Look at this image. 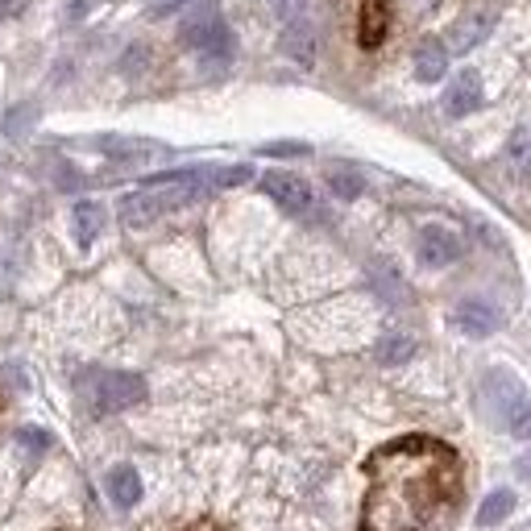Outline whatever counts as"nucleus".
Listing matches in <instances>:
<instances>
[{
  "label": "nucleus",
  "mask_w": 531,
  "mask_h": 531,
  "mask_svg": "<svg viewBox=\"0 0 531 531\" xmlns=\"http://www.w3.org/2000/svg\"><path fill=\"white\" fill-rule=\"evenodd\" d=\"M357 531H432L461 494V457L444 440L403 436L366 461Z\"/></svg>",
  "instance_id": "f257e3e1"
},
{
  "label": "nucleus",
  "mask_w": 531,
  "mask_h": 531,
  "mask_svg": "<svg viewBox=\"0 0 531 531\" xmlns=\"http://www.w3.org/2000/svg\"><path fill=\"white\" fill-rule=\"evenodd\" d=\"M204 191H212V171H175V175H166V179H154L142 191H133V195H125V200H121V225L125 229L150 225L154 216L200 200Z\"/></svg>",
  "instance_id": "f03ea898"
},
{
  "label": "nucleus",
  "mask_w": 531,
  "mask_h": 531,
  "mask_svg": "<svg viewBox=\"0 0 531 531\" xmlns=\"http://www.w3.org/2000/svg\"><path fill=\"white\" fill-rule=\"evenodd\" d=\"M179 38L187 50H200L204 59H229L233 50V34L216 5H195V13L179 25Z\"/></svg>",
  "instance_id": "7ed1b4c3"
},
{
  "label": "nucleus",
  "mask_w": 531,
  "mask_h": 531,
  "mask_svg": "<svg viewBox=\"0 0 531 531\" xmlns=\"http://www.w3.org/2000/svg\"><path fill=\"white\" fill-rule=\"evenodd\" d=\"M88 399H92L96 411H125V407L146 399V382L137 374H125V370H108V374L92 378Z\"/></svg>",
  "instance_id": "20e7f679"
},
{
  "label": "nucleus",
  "mask_w": 531,
  "mask_h": 531,
  "mask_svg": "<svg viewBox=\"0 0 531 531\" xmlns=\"http://www.w3.org/2000/svg\"><path fill=\"white\" fill-rule=\"evenodd\" d=\"M262 191L270 195V200H274L278 208H287V212H295V216L312 212V204H316L312 187H307L299 175H287V171H270V175H262Z\"/></svg>",
  "instance_id": "39448f33"
},
{
  "label": "nucleus",
  "mask_w": 531,
  "mask_h": 531,
  "mask_svg": "<svg viewBox=\"0 0 531 531\" xmlns=\"http://www.w3.org/2000/svg\"><path fill=\"white\" fill-rule=\"evenodd\" d=\"M494 34V13L490 9H473L465 17L453 21V30H449V50H473V46H482L486 38Z\"/></svg>",
  "instance_id": "423d86ee"
},
{
  "label": "nucleus",
  "mask_w": 531,
  "mask_h": 531,
  "mask_svg": "<svg viewBox=\"0 0 531 531\" xmlns=\"http://www.w3.org/2000/svg\"><path fill=\"white\" fill-rule=\"evenodd\" d=\"M457 258H461L457 233L440 229V225H428L424 233H419V262L424 266H453Z\"/></svg>",
  "instance_id": "0eeeda50"
},
{
  "label": "nucleus",
  "mask_w": 531,
  "mask_h": 531,
  "mask_svg": "<svg viewBox=\"0 0 531 531\" xmlns=\"http://www.w3.org/2000/svg\"><path fill=\"white\" fill-rule=\"evenodd\" d=\"M478 104H482V79H478V71H461L449 83V92H444V117H465Z\"/></svg>",
  "instance_id": "6e6552de"
},
{
  "label": "nucleus",
  "mask_w": 531,
  "mask_h": 531,
  "mask_svg": "<svg viewBox=\"0 0 531 531\" xmlns=\"http://www.w3.org/2000/svg\"><path fill=\"white\" fill-rule=\"evenodd\" d=\"M453 320H457L461 332H469V337H490V332L498 328V307L486 303V299H465V303H457Z\"/></svg>",
  "instance_id": "1a4fd4ad"
},
{
  "label": "nucleus",
  "mask_w": 531,
  "mask_h": 531,
  "mask_svg": "<svg viewBox=\"0 0 531 531\" xmlns=\"http://www.w3.org/2000/svg\"><path fill=\"white\" fill-rule=\"evenodd\" d=\"M283 50L291 54L299 67H312V59H316V30H312V25H307L303 17L287 21V30H283Z\"/></svg>",
  "instance_id": "9d476101"
},
{
  "label": "nucleus",
  "mask_w": 531,
  "mask_h": 531,
  "mask_svg": "<svg viewBox=\"0 0 531 531\" xmlns=\"http://www.w3.org/2000/svg\"><path fill=\"white\" fill-rule=\"evenodd\" d=\"M486 395H494L498 411L507 415V419H511L519 407H523V386H519V382L507 374V370H494V374L486 378Z\"/></svg>",
  "instance_id": "9b49d317"
},
{
  "label": "nucleus",
  "mask_w": 531,
  "mask_h": 531,
  "mask_svg": "<svg viewBox=\"0 0 531 531\" xmlns=\"http://www.w3.org/2000/svg\"><path fill=\"white\" fill-rule=\"evenodd\" d=\"M444 71H449V46H440L436 38H428L424 46L415 50V75L424 83H436Z\"/></svg>",
  "instance_id": "f8f14e48"
},
{
  "label": "nucleus",
  "mask_w": 531,
  "mask_h": 531,
  "mask_svg": "<svg viewBox=\"0 0 531 531\" xmlns=\"http://www.w3.org/2000/svg\"><path fill=\"white\" fill-rule=\"evenodd\" d=\"M386 25H390L386 5H382V0H366V5H361V21H357L361 46H378V42L386 38Z\"/></svg>",
  "instance_id": "ddd939ff"
},
{
  "label": "nucleus",
  "mask_w": 531,
  "mask_h": 531,
  "mask_svg": "<svg viewBox=\"0 0 531 531\" xmlns=\"http://www.w3.org/2000/svg\"><path fill=\"white\" fill-rule=\"evenodd\" d=\"M108 494H113V502L121 511H129L137 498H142V478H137L133 465H117L113 473H108Z\"/></svg>",
  "instance_id": "4468645a"
},
{
  "label": "nucleus",
  "mask_w": 531,
  "mask_h": 531,
  "mask_svg": "<svg viewBox=\"0 0 531 531\" xmlns=\"http://www.w3.org/2000/svg\"><path fill=\"white\" fill-rule=\"evenodd\" d=\"M100 225H104V208L96 200H79L75 204V241L79 245H92L96 233H100Z\"/></svg>",
  "instance_id": "2eb2a0df"
},
{
  "label": "nucleus",
  "mask_w": 531,
  "mask_h": 531,
  "mask_svg": "<svg viewBox=\"0 0 531 531\" xmlns=\"http://www.w3.org/2000/svg\"><path fill=\"white\" fill-rule=\"evenodd\" d=\"M507 166L515 179H531V129H515L507 142Z\"/></svg>",
  "instance_id": "dca6fc26"
},
{
  "label": "nucleus",
  "mask_w": 531,
  "mask_h": 531,
  "mask_svg": "<svg viewBox=\"0 0 531 531\" xmlns=\"http://www.w3.org/2000/svg\"><path fill=\"white\" fill-rule=\"evenodd\" d=\"M511 507H515V494H511V490H494V494L482 502L478 523H482V527H494V523H502V519L511 515Z\"/></svg>",
  "instance_id": "f3484780"
},
{
  "label": "nucleus",
  "mask_w": 531,
  "mask_h": 531,
  "mask_svg": "<svg viewBox=\"0 0 531 531\" xmlns=\"http://www.w3.org/2000/svg\"><path fill=\"white\" fill-rule=\"evenodd\" d=\"M411 353H415V345H411V337H403V332H390V337L378 341V361H382V366H399V361H407Z\"/></svg>",
  "instance_id": "a211bd4d"
},
{
  "label": "nucleus",
  "mask_w": 531,
  "mask_h": 531,
  "mask_svg": "<svg viewBox=\"0 0 531 531\" xmlns=\"http://www.w3.org/2000/svg\"><path fill=\"white\" fill-rule=\"evenodd\" d=\"M328 187L337 191L341 200H357V195H361V179L349 175V171H332V175H328Z\"/></svg>",
  "instance_id": "6ab92c4d"
},
{
  "label": "nucleus",
  "mask_w": 531,
  "mask_h": 531,
  "mask_svg": "<svg viewBox=\"0 0 531 531\" xmlns=\"http://www.w3.org/2000/svg\"><path fill=\"white\" fill-rule=\"evenodd\" d=\"M511 432H515L519 440H531V403H523V407L511 415Z\"/></svg>",
  "instance_id": "aec40b11"
},
{
  "label": "nucleus",
  "mask_w": 531,
  "mask_h": 531,
  "mask_svg": "<svg viewBox=\"0 0 531 531\" xmlns=\"http://www.w3.org/2000/svg\"><path fill=\"white\" fill-rule=\"evenodd\" d=\"M274 13L283 17V21H295L303 13V0H274Z\"/></svg>",
  "instance_id": "412c9836"
},
{
  "label": "nucleus",
  "mask_w": 531,
  "mask_h": 531,
  "mask_svg": "<svg viewBox=\"0 0 531 531\" xmlns=\"http://www.w3.org/2000/svg\"><path fill=\"white\" fill-rule=\"evenodd\" d=\"M187 0H150V17H166V13H175V9H183Z\"/></svg>",
  "instance_id": "4be33fe9"
},
{
  "label": "nucleus",
  "mask_w": 531,
  "mask_h": 531,
  "mask_svg": "<svg viewBox=\"0 0 531 531\" xmlns=\"http://www.w3.org/2000/svg\"><path fill=\"white\" fill-rule=\"evenodd\" d=\"M13 5H17V0H0V21H5V17L13 13Z\"/></svg>",
  "instance_id": "5701e85b"
},
{
  "label": "nucleus",
  "mask_w": 531,
  "mask_h": 531,
  "mask_svg": "<svg viewBox=\"0 0 531 531\" xmlns=\"http://www.w3.org/2000/svg\"><path fill=\"white\" fill-rule=\"evenodd\" d=\"M519 469H523V473H527V478H531V457H523V461H519Z\"/></svg>",
  "instance_id": "b1692460"
}]
</instances>
